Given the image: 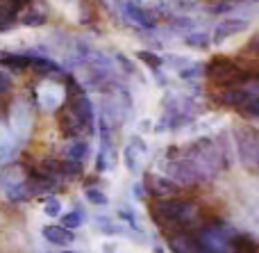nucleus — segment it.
I'll use <instances>...</instances> for the list:
<instances>
[{"label":"nucleus","instance_id":"f257e3e1","mask_svg":"<svg viewBox=\"0 0 259 253\" xmlns=\"http://www.w3.org/2000/svg\"><path fill=\"white\" fill-rule=\"evenodd\" d=\"M205 76L209 78L214 85L228 87V89L246 87L248 82L252 80V73L230 57H214L209 64H205Z\"/></svg>","mask_w":259,"mask_h":253},{"label":"nucleus","instance_id":"f03ea898","mask_svg":"<svg viewBox=\"0 0 259 253\" xmlns=\"http://www.w3.org/2000/svg\"><path fill=\"white\" fill-rule=\"evenodd\" d=\"M161 173L166 178L175 183L178 187H191L196 183H202V176L198 171V167L193 164V160L189 155H178V158H164L159 164Z\"/></svg>","mask_w":259,"mask_h":253},{"label":"nucleus","instance_id":"7ed1b4c3","mask_svg":"<svg viewBox=\"0 0 259 253\" xmlns=\"http://www.w3.org/2000/svg\"><path fill=\"white\" fill-rule=\"evenodd\" d=\"M234 144H237V155L243 167L259 173V130L239 128L234 132Z\"/></svg>","mask_w":259,"mask_h":253},{"label":"nucleus","instance_id":"20e7f679","mask_svg":"<svg viewBox=\"0 0 259 253\" xmlns=\"http://www.w3.org/2000/svg\"><path fill=\"white\" fill-rule=\"evenodd\" d=\"M0 192L7 201H25L30 199L34 192H32V183L25 180L21 167H9L0 173Z\"/></svg>","mask_w":259,"mask_h":253},{"label":"nucleus","instance_id":"39448f33","mask_svg":"<svg viewBox=\"0 0 259 253\" xmlns=\"http://www.w3.org/2000/svg\"><path fill=\"white\" fill-rule=\"evenodd\" d=\"M34 126V112H32L27 100H16L9 110V128H12L16 139H27Z\"/></svg>","mask_w":259,"mask_h":253},{"label":"nucleus","instance_id":"423d86ee","mask_svg":"<svg viewBox=\"0 0 259 253\" xmlns=\"http://www.w3.org/2000/svg\"><path fill=\"white\" fill-rule=\"evenodd\" d=\"M155 217L164 224H187L193 217V205L182 201H159L155 208Z\"/></svg>","mask_w":259,"mask_h":253},{"label":"nucleus","instance_id":"0eeeda50","mask_svg":"<svg viewBox=\"0 0 259 253\" xmlns=\"http://www.w3.org/2000/svg\"><path fill=\"white\" fill-rule=\"evenodd\" d=\"M248 27H250V21H248V18H243V16H225V18H221V21L216 23L214 32H211V44L223 46V44H228L230 39L239 37L241 32H246Z\"/></svg>","mask_w":259,"mask_h":253},{"label":"nucleus","instance_id":"6e6552de","mask_svg":"<svg viewBox=\"0 0 259 253\" xmlns=\"http://www.w3.org/2000/svg\"><path fill=\"white\" fill-rule=\"evenodd\" d=\"M64 98H66V91L55 80H46L36 87V103L44 112H55L64 103Z\"/></svg>","mask_w":259,"mask_h":253},{"label":"nucleus","instance_id":"1a4fd4ad","mask_svg":"<svg viewBox=\"0 0 259 253\" xmlns=\"http://www.w3.org/2000/svg\"><path fill=\"white\" fill-rule=\"evenodd\" d=\"M148 153V144L141 139V137H132V139L125 144V149H123V164H125L127 173H132V176H139V171H141V160L143 155Z\"/></svg>","mask_w":259,"mask_h":253},{"label":"nucleus","instance_id":"9d476101","mask_svg":"<svg viewBox=\"0 0 259 253\" xmlns=\"http://www.w3.org/2000/svg\"><path fill=\"white\" fill-rule=\"evenodd\" d=\"M121 9H123V14H125L127 21L134 23V25L143 27V30H155V27H157V16H155V12H150V9L141 7L139 3H130V0H125Z\"/></svg>","mask_w":259,"mask_h":253},{"label":"nucleus","instance_id":"9b49d317","mask_svg":"<svg viewBox=\"0 0 259 253\" xmlns=\"http://www.w3.org/2000/svg\"><path fill=\"white\" fill-rule=\"evenodd\" d=\"M41 235H44V240L48 244L59 246V249H66V246H71L75 242V231H68L62 224H48V226H44L41 228Z\"/></svg>","mask_w":259,"mask_h":253},{"label":"nucleus","instance_id":"f8f14e48","mask_svg":"<svg viewBox=\"0 0 259 253\" xmlns=\"http://www.w3.org/2000/svg\"><path fill=\"white\" fill-rule=\"evenodd\" d=\"M89 153H91V146H89V141L82 139V137H71V139L62 146V158L68 160V162L82 164L89 158Z\"/></svg>","mask_w":259,"mask_h":253},{"label":"nucleus","instance_id":"ddd939ff","mask_svg":"<svg viewBox=\"0 0 259 253\" xmlns=\"http://www.w3.org/2000/svg\"><path fill=\"white\" fill-rule=\"evenodd\" d=\"M73 112L77 114L82 123H84L87 130H94L96 128V110H94V100L89 98L87 94H80L75 100H73Z\"/></svg>","mask_w":259,"mask_h":253},{"label":"nucleus","instance_id":"4468645a","mask_svg":"<svg viewBox=\"0 0 259 253\" xmlns=\"http://www.w3.org/2000/svg\"><path fill=\"white\" fill-rule=\"evenodd\" d=\"M178 190L180 187L175 185L170 178H166L164 173H152V176L146 178V192H150V194H155V196H170Z\"/></svg>","mask_w":259,"mask_h":253},{"label":"nucleus","instance_id":"2eb2a0df","mask_svg":"<svg viewBox=\"0 0 259 253\" xmlns=\"http://www.w3.org/2000/svg\"><path fill=\"white\" fill-rule=\"evenodd\" d=\"M94 228L98 233H103V235H107V237L127 235V228L123 226V222L107 217V214H96V217H94Z\"/></svg>","mask_w":259,"mask_h":253},{"label":"nucleus","instance_id":"dca6fc26","mask_svg":"<svg viewBox=\"0 0 259 253\" xmlns=\"http://www.w3.org/2000/svg\"><path fill=\"white\" fill-rule=\"evenodd\" d=\"M182 44L191 50H207L211 46V34L205 30H191V32H184L182 34Z\"/></svg>","mask_w":259,"mask_h":253},{"label":"nucleus","instance_id":"f3484780","mask_svg":"<svg viewBox=\"0 0 259 253\" xmlns=\"http://www.w3.org/2000/svg\"><path fill=\"white\" fill-rule=\"evenodd\" d=\"M250 98L252 96H250V91H248L246 87H234V89H228V91H223V94L219 96V100L223 105H230V107H241V110Z\"/></svg>","mask_w":259,"mask_h":253},{"label":"nucleus","instance_id":"a211bd4d","mask_svg":"<svg viewBox=\"0 0 259 253\" xmlns=\"http://www.w3.org/2000/svg\"><path fill=\"white\" fill-rule=\"evenodd\" d=\"M221 126H223V117H207L189 123V132L191 135H207V132H214Z\"/></svg>","mask_w":259,"mask_h":253},{"label":"nucleus","instance_id":"6ab92c4d","mask_svg":"<svg viewBox=\"0 0 259 253\" xmlns=\"http://www.w3.org/2000/svg\"><path fill=\"white\" fill-rule=\"evenodd\" d=\"M0 64L7 68H27L32 57L27 53H0Z\"/></svg>","mask_w":259,"mask_h":253},{"label":"nucleus","instance_id":"aec40b11","mask_svg":"<svg viewBox=\"0 0 259 253\" xmlns=\"http://www.w3.org/2000/svg\"><path fill=\"white\" fill-rule=\"evenodd\" d=\"M202 76H205V64H202V62H196V59H193L191 64H187L182 71H178V78H180V80H182V82H189V85L198 82Z\"/></svg>","mask_w":259,"mask_h":253},{"label":"nucleus","instance_id":"412c9836","mask_svg":"<svg viewBox=\"0 0 259 253\" xmlns=\"http://www.w3.org/2000/svg\"><path fill=\"white\" fill-rule=\"evenodd\" d=\"M168 246H170V251L173 253H202L198 242H193L191 237H184V235L173 237V240L168 242Z\"/></svg>","mask_w":259,"mask_h":253},{"label":"nucleus","instance_id":"4be33fe9","mask_svg":"<svg viewBox=\"0 0 259 253\" xmlns=\"http://www.w3.org/2000/svg\"><path fill=\"white\" fill-rule=\"evenodd\" d=\"M59 219H62V226H66L68 231H77L87 224V214L82 208H73L71 212H64Z\"/></svg>","mask_w":259,"mask_h":253},{"label":"nucleus","instance_id":"5701e85b","mask_svg":"<svg viewBox=\"0 0 259 253\" xmlns=\"http://www.w3.org/2000/svg\"><path fill=\"white\" fill-rule=\"evenodd\" d=\"M243 214H246L248 224H250L255 231H259V196H248L243 201Z\"/></svg>","mask_w":259,"mask_h":253},{"label":"nucleus","instance_id":"b1692460","mask_svg":"<svg viewBox=\"0 0 259 253\" xmlns=\"http://www.w3.org/2000/svg\"><path fill=\"white\" fill-rule=\"evenodd\" d=\"M14 153H16V141H14V137L9 135V132L0 130V164L9 162V160L14 158Z\"/></svg>","mask_w":259,"mask_h":253},{"label":"nucleus","instance_id":"393cba45","mask_svg":"<svg viewBox=\"0 0 259 253\" xmlns=\"http://www.w3.org/2000/svg\"><path fill=\"white\" fill-rule=\"evenodd\" d=\"M161 57H164V68H173V71H182L187 64L193 62L191 57L180 55V53H166V55H161Z\"/></svg>","mask_w":259,"mask_h":253},{"label":"nucleus","instance_id":"a878e982","mask_svg":"<svg viewBox=\"0 0 259 253\" xmlns=\"http://www.w3.org/2000/svg\"><path fill=\"white\" fill-rule=\"evenodd\" d=\"M84 199L89 201L91 205H98V208L109 205V196L105 194L100 187H87V190H84Z\"/></svg>","mask_w":259,"mask_h":253},{"label":"nucleus","instance_id":"bb28decb","mask_svg":"<svg viewBox=\"0 0 259 253\" xmlns=\"http://www.w3.org/2000/svg\"><path fill=\"white\" fill-rule=\"evenodd\" d=\"M44 214L48 219H57V217H62L64 214V203L57 199V196H50V199H46V203H44Z\"/></svg>","mask_w":259,"mask_h":253},{"label":"nucleus","instance_id":"cd10ccee","mask_svg":"<svg viewBox=\"0 0 259 253\" xmlns=\"http://www.w3.org/2000/svg\"><path fill=\"white\" fill-rule=\"evenodd\" d=\"M139 59H141L143 64H150V68L152 71H161L164 68V57L161 55H155V53H150V50H139V55H137Z\"/></svg>","mask_w":259,"mask_h":253},{"label":"nucleus","instance_id":"c85d7f7f","mask_svg":"<svg viewBox=\"0 0 259 253\" xmlns=\"http://www.w3.org/2000/svg\"><path fill=\"white\" fill-rule=\"evenodd\" d=\"M118 217H121V222L127 224V226L139 228V214L134 212L132 208H127V205H121V208H118Z\"/></svg>","mask_w":259,"mask_h":253},{"label":"nucleus","instance_id":"c756f323","mask_svg":"<svg viewBox=\"0 0 259 253\" xmlns=\"http://www.w3.org/2000/svg\"><path fill=\"white\" fill-rule=\"evenodd\" d=\"M21 23L23 25H32V27H39V25H44L46 23V14L44 12H39V9H32L27 16H23L21 18Z\"/></svg>","mask_w":259,"mask_h":253},{"label":"nucleus","instance_id":"7c9ffc66","mask_svg":"<svg viewBox=\"0 0 259 253\" xmlns=\"http://www.w3.org/2000/svg\"><path fill=\"white\" fill-rule=\"evenodd\" d=\"M243 53L252 59H259V32H255V34L248 39V44L243 46Z\"/></svg>","mask_w":259,"mask_h":253},{"label":"nucleus","instance_id":"2f4dec72","mask_svg":"<svg viewBox=\"0 0 259 253\" xmlns=\"http://www.w3.org/2000/svg\"><path fill=\"white\" fill-rule=\"evenodd\" d=\"M205 9L209 14H228V12H232V9H234V5L232 3H221V0H216V3L205 5Z\"/></svg>","mask_w":259,"mask_h":253},{"label":"nucleus","instance_id":"473e14b6","mask_svg":"<svg viewBox=\"0 0 259 253\" xmlns=\"http://www.w3.org/2000/svg\"><path fill=\"white\" fill-rule=\"evenodd\" d=\"M9 87H12V78H9L5 71H0V94L9 91Z\"/></svg>","mask_w":259,"mask_h":253},{"label":"nucleus","instance_id":"72a5a7b5","mask_svg":"<svg viewBox=\"0 0 259 253\" xmlns=\"http://www.w3.org/2000/svg\"><path fill=\"white\" fill-rule=\"evenodd\" d=\"M143 194H146V192H143V185L134 183V185H132V196H134L137 201H143Z\"/></svg>","mask_w":259,"mask_h":253},{"label":"nucleus","instance_id":"f704fd0d","mask_svg":"<svg viewBox=\"0 0 259 253\" xmlns=\"http://www.w3.org/2000/svg\"><path fill=\"white\" fill-rule=\"evenodd\" d=\"M116 251H118V246H116V244H112V242L103 244V253H116Z\"/></svg>","mask_w":259,"mask_h":253},{"label":"nucleus","instance_id":"c9c22d12","mask_svg":"<svg viewBox=\"0 0 259 253\" xmlns=\"http://www.w3.org/2000/svg\"><path fill=\"white\" fill-rule=\"evenodd\" d=\"M150 128H152V123H150V121H143L141 126H139V130H141V132H146V130H150Z\"/></svg>","mask_w":259,"mask_h":253},{"label":"nucleus","instance_id":"e433bc0d","mask_svg":"<svg viewBox=\"0 0 259 253\" xmlns=\"http://www.w3.org/2000/svg\"><path fill=\"white\" fill-rule=\"evenodd\" d=\"M152 253H166V251H164V246H155V249H152Z\"/></svg>","mask_w":259,"mask_h":253},{"label":"nucleus","instance_id":"4c0bfd02","mask_svg":"<svg viewBox=\"0 0 259 253\" xmlns=\"http://www.w3.org/2000/svg\"><path fill=\"white\" fill-rule=\"evenodd\" d=\"M62 253H80V251H62Z\"/></svg>","mask_w":259,"mask_h":253}]
</instances>
